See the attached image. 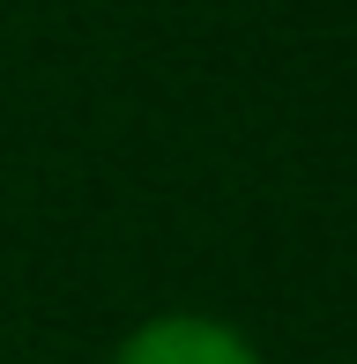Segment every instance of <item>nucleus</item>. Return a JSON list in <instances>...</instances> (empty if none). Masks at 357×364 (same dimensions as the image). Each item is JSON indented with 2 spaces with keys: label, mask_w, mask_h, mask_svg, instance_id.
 <instances>
[{
  "label": "nucleus",
  "mask_w": 357,
  "mask_h": 364,
  "mask_svg": "<svg viewBox=\"0 0 357 364\" xmlns=\"http://www.w3.org/2000/svg\"><path fill=\"white\" fill-rule=\"evenodd\" d=\"M112 364H268L261 342L238 320L201 305H164L149 320H134L119 342H112Z\"/></svg>",
  "instance_id": "nucleus-1"
}]
</instances>
